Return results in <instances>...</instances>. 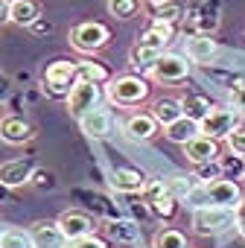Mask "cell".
<instances>
[{
  "instance_id": "obj_1",
  "label": "cell",
  "mask_w": 245,
  "mask_h": 248,
  "mask_svg": "<svg viewBox=\"0 0 245 248\" xmlns=\"http://www.w3.org/2000/svg\"><path fill=\"white\" fill-rule=\"evenodd\" d=\"M245 190L239 187V181L233 178H216L210 184H196L190 190V196L184 199L190 207H204V204H222V207H236L242 202Z\"/></svg>"
},
{
  "instance_id": "obj_2",
  "label": "cell",
  "mask_w": 245,
  "mask_h": 248,
  "mask_svg": "<svg viewBox=\"0 0 245 248\" xmlns=\"http://www.w3.org/2000/svg\"><path fill=\"white\" fill-rule=\"evenodd\" d=\"M105 96L117 108H135V105H140V102L149 99V82L143 76H135V73L117 76V79H108Z\"/></svg>"
},
{
  "instance_id": "obj_3",
  "label": "cell",
  "mask_w": 245,
  "mask_h": 248,
  "mask_svg": "<svg viewBox=\"0 0 245 248\" xmlns=\"http://www.w3.org/2000/svg\"><path fill=\"white\" fill-rule=\"evenodd\" d=\"M236 207H222V204H204L193 207V231L199 236H216L230 228H236Z\"/></svg>"
},
{
  "instance_id": "obj_4",
  "label": "cell",
  "mask_w": 245,
  "mask_h": 248,
  "mask_svg": "<svg viewBox=\"0 0 245 248\" xmlns=\"http://www.w3.org/2000/svg\"><path fill=\"white\" fill-rule=\"evenodd\" d=\"M79 73H76V62H50L41 73V91L50 96V99H67L70 88L76 85Z\"/></svg>"
},
{
  "instance_id": "obj_5",
  "label": "cell",
  "mask_w": 245,
  "mask_h": 248,
  "mask_svg": "<svg viewBox=\"0 0 245 248\" xmlns=\"http://www.w3.org/2000/svg\"><path fill=\"white\" fill-rule=\"evenodd\" d=\"M67 41H70V47L76 50V53H99L108 41H111V32H108V27L105 24H99V21H85V24H76L73 30H70V35H67Z\"/></svg>"
},
{
  "instance_id": "obj_6",
  "label": "cell",
  "mask_w": 245,
  "mask_h": 248,
  "mask_svg": "<svg viewBox=\"0 0 245 248\" xmlns=\"http://www.w3.org/2000/svg\"><path fill=\"white\" fill-rule=\"evenodd\" d=\"M149 79L152 82H161V85H178L190 76V59L187 56H178V53H164L152 67H146Z\"/></svg>"
},
{
  "instance_id": "obj_7",
  "label": "cell",
  "mask_w": 245,
  "mask_h": 248,
  "mask_svg": "<svg viewBox=\"0 0 245 248\" xmlns=\"http://www.w3.org/2000/svg\"><path fill=\"white\" fill-rule=\"evenodd\" d=\"M242 111L236 108H213L204 120H201V135L213 138V140H225L236 126H242Z\"/></svg>"
},
{
  "instance_id": "obj_8",
  "label": "cell",
  "mask_w": 245,
  "mask_h": 248,
  "mask_svg": "<svg viewBox=\"0 0 245 248\" xmlns=\"http://www.w3.org/2000/svg\"><path fill=\"white\" fill-rule=\"evenodd\" d=\"M102 99V91H99V82H91V79H76V85L70 88L67 93V111L79 120L85 111L96 108Z\"/></svg>"
},
{
  "instance_id": "obj_9",
  "label": "cell",
  "mask_w": 245,
  "mask_h": 248,
  "mask_svg": "<svg viewBox=\"0 0 245 248\" xmlns=\"http://www.w3.org/2000/svg\"><path fill=\"white\" fill-rule=\"evenodd\" d=\"M56 222H59V228H61V233H64L67 242L82 239L88 233H96V219L91 213H85V210H64Z\"/></svg>"
},
{
  "instance_id": "obj_10",
  "label": "cell",
  "mask_w": 245,
  "mask_h": 248,
  "mask_svg": "<svg viewBox=\"0 0 245 248\" xmlns=\"http://www.w3.org/2000/svg\"><path fill=\"white\" fill-rule=\"evenodd\" d=\"M35 161L32 158H15V161H6L0 164V184H6L9 190L15 187H24L32 181V172H35Z\"/></svg>"
},
{
  "instance_id": "obj_11",
  "label": "cell",
  "mask_w": 245,
  "mask_h": 248,
  "mask_svg": "<svg viewBox=\"0 0 245 248\" xmlns=\"http://www.w3.org/2000/svg\"><path fill=\"white\" fill-rule=\"evenodd\" d=\"M32 138H35V132H32V123H30V120H24V117H18V114H9V117L0 120V140H3V143H9V146H24V143H30Z\"/></svg>"
},
{
  "instance_id": "obj_12",
  "label": "cell",
  "mask_w": 245,
  "mask_h": 248,
  "mask_svg": "<svg viewBox=\"0 0 245 248\" xmlns=\"http://www.w3.org/2000/svg\"><path fill=\"white\" fill-rule=\"evenodd\" d=\"M79 126H82V132L91 138V140H102V138H108L111 135V129H114V120H111V111L108 108H91V111H85L82 117H79Z\"/></svg>"
},
{
  "instance_id": "obj_13",
  "label": "cell",
  "mask_w": 245,
  "mask_h": 248,
  "mask_svg": "<svg viewBox=\"0 0 245 248\" xmlns=\"http://www.w3.org/2000/svg\"><path fill=\"white\" fill-rule=\"evenodd\" d=\"M30 236H32L35 248H67V239H64L56 219H38L30 228Z\"/></svg>"
},
{
  "instance_id": "obj_14",
  "label": "cell",
  "mask_w": 245,
  "mask_h": 248,
  "mask_svg": "<svg viewBox=\"0 0 245 248\" xmlns=\"http://www.w3.org/2000/svg\"><path fill=\"white\" fill-rule=\"evenodd\" d=\"M126 135L132 138V140H138V143H149V140H155L158 138V132H161V123L155 120V114L149 111V114H132L129 120H126Z\"/></svg>"
},
{
  "instance_id": "obj_15",
  "label": "cell",
  "mask_w": 245,
  "mask_h": 248,
  "mask_svg": "<svg viewBox=\"0 0 245 248\" xmlns=\"http://www.w3.org/2000/svg\"><path fill=\"white\" fill-rule=\"evenodd\" d=\"M216 53H219V47H216L213 35H207V32H199V35H190V38H187L184 56H187L190 62H196V64H213Z\"/></svg>"
},
{
  "instance_id": "obj_16",
  "label": "cell",
  "mask_w": 245,
  "mask_h": 248,
  "mask_svg": "<svg viewBox=\"0 0 245 248\" xmlns=\"http://www.w3.org/2000/svg\"><path fill=\"white\" fill-rule=\"evenodd\" d=\"M184 158L190 164H204V161H216L219 158V140L207 138V135H196L193 140L184 143Z\"/></svg>"
},
{
  "instance_id": "obj_17",
  "label": "cell",
  "mask_w": 245,
  "mask_h": 248,
  "mask_svg": "<svg viewBox=\"0 0 245 248\" xmlns=\"http://www.w3.org/2000/svg\"><path fill=\"white\" fill-rule=\"evenodd\" d=\"M111 187L117 190V193H143V187H146V175L140 172V170H135V167H120V170H114L111 172Z\"/></svg>"
},
{
  "instance_id": "obj_18",
  "label": "cell",
  "mask_w": 245,
  "mask_h": 248,
  "mask_svg": "<svg viewBox=\"0 0 245 248\" xmlns=\"http://www.w3.org/2000/svg\"><path fill=\"white\" fill-rule=\"evenodd\" d=\"M164 135H167V140H169V143H178V146H184L187 140H193L196 135H201V123L184 114V117H178L175 123H169V126L164 129Z\"/></svg>"
},
{
  "instance_id": "obj_19",
  "label": "cell",
  "mask_w": 245,
  "mask_h": 248,
  "mask_svg": "<svg viewBox=\"0 0 245 248\" xmlns=\"http://www.w3.org/2000/svg\"><path fill=\"white\" fill-rule=\"evenodd\" d=\"M152 114H155V120L161 123V129H167L169 123H175L178 117H184V105H181V99H175V96H161V99L152 102Z\"/></svg>"
},
{
  "instance_id": "obj_20",
  "label": "cell",
  "mask_w": 245,
  "mask_h": 248,
  "mask_svg": "<svg viewBox=\"0 0 245 248\" xmlns=\"http://www.w3.org/2000/svg\"><path fill=\"white\" fill-rule=\"evenodd\" d=\"M105 233L117 242H138L140 239V225H138V219H111L105 225Z\"/></svg>"
},
{
  "instance_id": "obj_21",
  "label": "cell",
  "mask_w": 245,
  "mask_h": 248,
  "mask_svg": "<svg viewBox=\"0 0 245 248\" xmlns=\"http://www.w3.org/2000/svg\"><path fill=\"white\" fill-rule=\"evenodd\" d=\"M41 18L38 0H12V24L18 27H32Z\"/></svg>"
},
{
  "instance_id": "obj_22",
  "label": "cell",
  "mask_w": 245,
  "mask_h": 248,
  "mask_svg": "<svg viewBox=\"0 0 245 248\" xmlns=\"http://www.w3.org/2000/svg\"><path fill=\"white\" fill-rule=\"evenodd\" d=\"M181 105H184V114H187V117H193V120H199V123H201L213 108H216L204 93H196V91L184 93V96H181Z\"/></svg>"
},
{
  "instance_id": "obj_23",
  "label": "cell",
  "mask_w": 245,
  "mask_h": 248,
  "mask_svg": "<svg viewBox=\"0 0 245 248\" xmlns=\"http://www.w3.org/2000/svg\"><path fill=\"white\" fill-rule=\"evenodd\" d=\"M152 248H190V245H187V236H184L178 228L167 225V228H158V231H155Z\"/></svg>"
},
{
  "instance_id": "obj_24",
  "label": "cell",
  "mask_w": 245,
  "mask_h": 248,
  "mask_svg": "<svg viewBox=\"0 0 245 248\" xmlns=\"http://www.w3.org/2000/svg\"><path fill=\"white\" fill-rule=\"evenodd\" d=\"M146 204H149L152 216H158V219H164V222H172V219L178 216V199L169 196V193H164V196H158V199H152V202H146Z\"/></svg>"
},
{
  "instance_id": "obj_25",
  "label": "cell",
  "mask_w": 245,
  "mask_h": 248,
  "mask_svg": "<svg viewBox=\"0 0 245 248\" xmlns=\"http://www.w3.org/2000/svg\"><path fill=\"white\" fill-rule=\"evenodd\" d=\"M193 21H196L199 32H207V35H213V32L219 30V24H222L219 9H216V6H210V3H204V6L199 9V15H193Z\"/></svg>"
},
{
  "instance_id": "obj_26",
  "label": "cell",
  "mask_w": 245,
  "mask_h": 248,
  "mask_svg": "<svg viewBox=\"0 0 245 248\" xmlns=\"http://www.w3.org/2000/svg\"><path fill=\"white\" fill-rule=\"evenodd\" d=\"M140 3L143 0H108V15L120 18V21H129L140 15Z\"/></svg>"
},
{
  "instance_id": "obj_27",
  "label": "cell",
  "mask_w": 245,
  "mask_h": 248,
  "mask_svg": "<svg viewBox=\"0 0 245 248\" xmlns=\"http://www.w3.org/2000/svg\"><path fill=\"white\" fill-rule=\"evenodd\" d=\"M76 73H79V79H91V82H99V85L111 79V70L99 62H76Z\"/></svg>"
},
{
  "instance_id": "obj_28",
  "label": "cell",
  "mask_w": 245,
  "mask_h": 248,
  "mask_svg": "<svg viewBox=\"0 0 245 248\" xmlns=\"http://www.w3.org/2000/svg\"><path fill=\"white\" fill-rule=\"evenodd\" d=\"M0 248H35V245H32L30 231L6 228V231H3V236H0Z\"/></svg>"
},
{
  "instance_id": "obj_29",
  "label": "cell",
  "mask_w": 245,
  "mask_h": 248,
  "mask_svg": "<svg viewBox=\"0 0 245 248\" xmlns=\"http://www.w3.org/2000/svg\"><path fill=\"white\" fill-rule=\"evenodd\" d=\"M193 175L201 181V184H210L216 178H225V170H222V161H204V164H193Z\"/></svg>"
},
{
  "instance_id": "obj_30",
  "label": "cell",
  "mask_w": 245,
  "mask_h": 248,
  "mask_svg": "<svg viewBox=\"0 0 245 248\" xmlns=\"http://www.w3.org/2000/svg\"><path fill=\"white\" fill-rule=\"evenodd\" d=\"M181 15H184V9H181V3H175V0H164V3H155V9H152V18L167 21V24L181 21Z\"/></svg>"
},
{
  "instance_id": "obj_31",
  "label": "cell",
  "mask_w": 245,
  "mask_h": 248,
  "mask_svg": "<svg viewBox=\"0 0 245 248\" xmlns=\"http://www.w3.org/2000/svg\"><path fill=\"white\" fill-rule=\"evenodd\" d=\"M196 184H199V178H196L193 172H190L187 178H169V181H167V193H169V196H175L178 202H184Z\"/></svg>"
},
{
  "instance_id": "obj_32",
  "label": "cell",
  "mask_w": 245,
  "mask_h": 248,
  "mask_svg": "<svg viewBox=\"0 0 245 248\" xmlns=\"http://www.w3.org/2000/svg\"><path fill=\"white\" fill-rule=\"evenodd\" d=\"M219 161H222L225 178H233V181L245 178V155H236V152H230L228 158H222V155H219Z\"/></svg>"
},
{
  "instance_id": "obj_33",
  "label": "cell",
  "mask_w": 245,
  "mask_h": 248,
  "mask_svg": "<svg viewBox=\"0 0 245 248\" xmlns=\"http://www.w3.org/2000/svg\"><path fill=\"white\" fill-rule=\"evenodd\" d=\"M30 184H32L35 190H41V193H44V190H56V184H59V181H56V172H53V170L38 167V170L32 172V181H30Z\"/></svg>"
},
{
  "instance_id": "obj_34",
  "label": "cell",
  "mask_w": 245,
  "mask_h": 248,
  "mask_svg": "<svg viewBox=\"0 0 245 248\" xmlns=\"http://www.w3.org/2000/svg\"><path fill=\"white\" fill-rule=\"evenodd\" d=\"M225 143H228V149H230V152L245 155V126H236V129L225 138Z\"/></svg>"
},
{
  "instance_id": "obj_35",
  "label": "cell",
  "mask_w": 245,
  "mask_h": 248,
  "mask_svg": "<svg viewBox=\"0 0 245 248\" xmlns=\"http://www.w3.org/2000/svg\"><path fill=\"white\" fill-rule=\"evenodd\" d=\"M67 248H108V242H105L102 236H96V233H88V236H82V239L67 242Z\"/></svg>"
},
{
  "instance_id": "obj_36",
  "label": "cell",
  "mask_w": 245,
  "mask_h": 248,
  "mask_svg": "<svg viewBox=\"0 0 245 248\" xmlns=\"http://www.w3.org/2000/svg\"><path fill=\"white\" fill-rule=\"evenodd\" d=\"M228 96H230V105H233L236 111H242V114H245V85H242V88H236V91H228Z\"/></svg>"
},
{
  "instance_id": "obj_37",
  "label": "cell",
  "mask_w": 245,
  "mask_h": 248,
  "mask_svg": "<svg viewBox=\"0 0 245 248\" xmlns=\"http://www.w3.org/2000/svg\"><path fill=\"white\" fill-rule=\"evenodd\" d=\"M12 24V0H0V27Z\"/></svg>"
},
{
  "instance_id": "obj_38",
  "label": "cell",
  "mask_w": 245,
  "mask_h": 248,
  "mask_svg": "<svg viewBox=\"0 0 245 248\" xmlns=\"http://www.w3.org/2000/svg\"><path fill=\"white\" fill-rule=\"evenodd\" d=\"M9 91H12V82H9V76H3V73H0V99H6V96H9Z\"/></svg>"
},
{
  "instance_id": "obj_39",
  "label": "cell",
  "mask_w": 245,
  "mask_h": 248,
  "mask_svg": "<svg viewBox=\"0 0 245 248\" xmlns=\"http://www.w3.org/2000/svg\"><path fill=\"white\" fill-rule=\"evenodd\" d=\"M236 219H239V222L245 219V196H242V202L236 204Z\"/></svg>"
},
{
  "instance_id": "obj_40",
  "label": "cell",
  "mask_w": 245,
  "mask_h": 248,
  "mask_svg": "<svg viewBox=\"0 0 245 248\" xmlns=\"http://www.w3.org/2000/svg\"><path fill=\"white\" fill-rule=\"evenodd\" d=\"M9 199V187L6 184H0V202H6Z\"/></svg>"
},
{
  "instance_id": "obj_41",
  "label": "cell",
  "mask_w": 245,
  "mask_h": 248,
  "mask_svg": "<svg viewBox=\"0 0 245 248\" xmlns=\"http://www.w3.org/2000/svg\"><path fill=\"white\" fill-rule=\"evenodd\" d=\"M236 233H239V239H245V219L236 222Z\"/></svg>"
},
{
  "instance_id": "obj_42",
  "label": "cell",
  "mask_w": 245,
  "mask_h": 248,
  "mask_svg": "<svg viewBox=\"0 0 245 248\" xmlns=\"http://www.w3.org/2000/svg\"><path fill=\"white\" fill-rule=\"evenodd\" d=\"M146 3H152V6H155V3H164V0H146Z\"/></svg>"
},
{
  "instance_id": "obj_43",
  "label": "cell",
  "mask_w": 245,
  "mask_h": 248,
  "mask_svg": "<svg viewBox=\"0 0 245 248\" xmlns=\"http://www.w3.org/2000/svg\"><path fill=\"white\" fill-rule=\"evenodd\" d=\"M3 231H6V225H3V222H0V236H3Z\"/></svg>"
},
{
  "instance_id": "obj_44",
  "label": "cell",
  "mask_w": 245,
  "mask_h": 248,
  "mask_svg": "<svg viewBox=\"0 0 245 248\" xmlns=\"http://www.w3.org/2000/svg\"><path fill=\"white\" fill-rule=\"evenodd\" d=\"M239 248H245V239H242V245H239Z\"/></svg>"
},
{
  "instance_id": "obj_45",
  "label": "cell",
  "mask_w": 245,
  "mask_h": 248,
  "mask_svg": "<svg viewBox=\"0 0 245 248\" xmlns=\"http://www.w3.org/2000/svg\"><path fill=\"white\" fill-rule=\"evenodd\" d=\"M242 181H245V178H242Z\"/></svg>"
}]
</instances>
